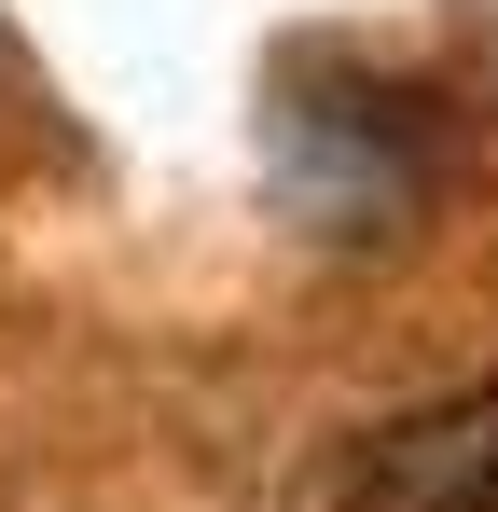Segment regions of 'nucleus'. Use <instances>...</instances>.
Returning a JSON list of instances; mask_svg holds the SVG:
<instances>
[{
	"label": "nucleus",
	"instance_id": "1",
	"mask_svg": "<svg viewBox=\"0 0 498 512\" xmlns=\"http://www.w3.org/2000/svg\"><path fill=\"white\" fill-rule=\"evenodd\" d=\"M277 194L305 236H402L429 194V139L388 125V97H319L277 125Z\"/></svg>",
	"mask_w": 498,
	"mask_h": 512
},
{
	"label": "nucleus",
	"instance_id": "2",
	"mask_svg": "<svg viewBox=\"0 0 498 512\" xmlns=\"http://www.w3.org/2000/svg\"><path fill=\"white\" fill-rule=\"evenodd\" d=\"M346 512H498V374L388 416L346 457Z\"/></svg>",
	"mask_w": 498,
	"mask_h": 512
}]
</instances>
